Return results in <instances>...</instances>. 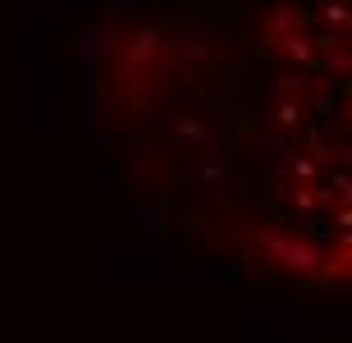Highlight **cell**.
I'll return each instance as SVG.
<instances>
[{
    "mask_svg": "<svg viewBox=\"0 0 352 343\" xmlns=\"http://www.w3.org/2000/svg\"><path fill=\"white\" fill-rule=\"evenodd\" d=\"M334 188H343V197L352 201V179H334Z\"/></svg>",
    "mask_w": 352,
    "mask_h": 343,
    "instance_id": "obj_1",
    "label": "cell"
}]
</instances>
